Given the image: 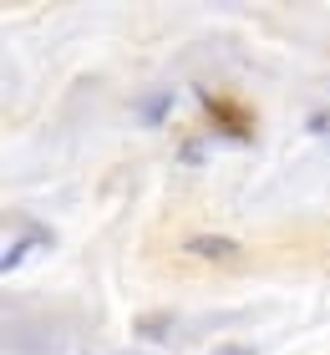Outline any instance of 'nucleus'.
<instances>
[{
	"instance_id": "f257e3e1",
	"label": "nucleus",
	"mask_w": 330,
	"mask_h": 355,
	"mask_svg": "<svg viewBox=\"0 0 330 355\" xmlns=\"http://www.w3.org/2000/svg\"><path fill=\"white\" fill-rule=\"evenodd\" d=\"M193 259H208V264H229V259H239V239H229V234H188V244H183Z\"/></svg>"
},
{
	"instance_id": "f03ea898",
	"label": "nucleus",
	"mask_w": 330,
	"mask_h": 355,
	"mask_svg": "<svg viewBox=\"0 0 330 355\" xmlns=\"http://www.w3.org/2000/svg\"><path fill=\"white\" fill-rule=\"evenodd\" d=\"M168 107H173V96H168V92H158L153 102H142V122H147V127H158L163 117H168Z\"/></svg>"
},
{
	"instance_id": "7ed1b4c3",
	"label": "nucleus",
	"mask_w": 330,
	"mask_h": 355,
	"mask_svg": "<svg viewBox=\"0 0 330 355\" xmlns=\"http://www.w3.org/2000/svg\"><path fill=\"white\" fill-rule=\"evenodd\" d=\"M168 330V315H158V320H138V335H163Z\"/></svg>"
},
{
	"instance_id": "20e7f679",
	"label": "nucleus",
	"mask_w": 330,
	"mask_h": 355,
	"mask_svg": "<svg viewBox=\"0 0 330 355\" xmlns=\"http://www.w3.org/2000/svg\"><path fill=\"white\" fill-rule=\"evenodd\" d=\"M213 355H259V345H224V350H213Z\"/></svg>"
}]
</instances>
